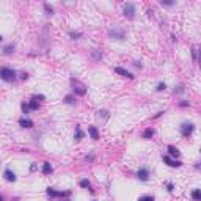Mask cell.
<instances>
[{"label":"cell","instance_id":"7","mask_svg":"<svg viewBox=\"0 0 201 201\" xmlns=\"http://www.w3.org/2000/svg\"><path fill=\"white\" fill-rule=\"evenodd\" d=\"M162 159H163V162H165L167 165H170V167H173V168H176V167H181V165H182V162L171 159L170 156H162Z\"/></svg>","mask_w":201,"mask_h":201},{"label":"cell","instance_id":"6","mask_svg":"<svg viewBox=\"0 0 201 201\" xmlns=\"http://www.w3.org/2000/svg\"><path fill=\"white\" fill-rule=\"evenodd\" d=\"M195 131V126L192 124V123H182L181 124V134L184 135V137H189L192 135V132Z\"/></svg>","mask_w":201,"mask_h":201},{"label":"cell","instance_id":"19","mask_svg":"<svg viewBox=\"0 0 201 201\" xmlns=\"http://www.w3.org/2000/svg\"><path fill=\"white\" fill-rule=\"evenodd\" d=\"M13 52H14V44H8V46L3 47V53H5V55H10V53H13Z\"/></svg>","mask_w":201,"mask_h":201},{"label":"cell","instance_id":"5","mask_svg":"<svg viewBox=\"0 0 201 201\" xmlns=\"http://www.w3.org/2000/svg\"><path fill=\"white\" fill-rule=\"evenodd\" d=\"M47 195L52 196V198H65V196H69V195H71V192H69V190H66V192H58V190H55V189L49 187V189H47Z\"/></svg>","mask_w":201,"mask_h":201},{"label":"cell","instance_id":"29","mask_svg":"<svg viewBox=\"0 0 201 201\" xmlns=\"http://www.w3.org/2000/svg\"><path fill=\"white\" fill-rule=\"evenodd\" d=\"M165 88H167V85H165V83H159L156 90H157V91H163V90H165Z\"/></svg>","mask_w":201,"mask_h":201},{"label":"cell","instance_id":"27","mask_svg":"<svg viewBox=\"0 0 201 201\" xmlns=\"http://www.w3.org/2000/svg\"><path fill=\"white\" fill-rule=\"evenodd\" d=\"M44 10L47 11L49 14H52V13H53V8H52V6H50L49 3H44Z\"/></svg>","mask_w":201,"mask_h":201},{"label":"cell","instance_id":"34","mask_svg":"<svg viewBox=\"0 0 201 201\" xmlns=\"http://www.w3.org/2000/svg\"><path fill=\"white\" fill-rule=\"evenodd\" d=\"M179 105H181V107H187V105H189V102H186V101H182V102H179Z\"/></svg>","mask_w":201,"mask_h":201},{"label":"cell","instance_id":"8","mask_svg":"<svg viewBox=\"0 0 201 201\" xmlns=\"http://www.w3.org/2000/svg\"><path fill=\"white\" fill-rule=\"evenodd\" d=\"M137 178H138L140 181H148V178H149L148 168H140L138 171H137Z\"/></svg>","mask_w":201,"mask_h":201},{"label":"cell","instance_id":"22","mask_svg":"<svg viewBox=\"0 0 201 201\" xmlns=\"http://www.w3.org/2000/svg\"><path fill=\"white\" fill-rule=\"evenodd\" d=\"M65 102H66V104H71V105H72V104H76V97L69 94V96H66V97H65Z\"/></svg>","mask_w":201,"mask_h":201},{"label":"cell","instance_id":"13","mask_svg":"<svg viewBox=\"0 0 201 201\" xmlns=\"http://www.w3.org/2000/svg\"><path fill=\"white\" fill-rule=\"evenodd\" d=\"M88 134H90V137L93 140H99V132H97V129H96L94 126H90L88 127Z\"/></svg>","mask_w":201,"mask_h":201},{"label":"cell","instance_id":"11","mask_svg":"<svg viewBox=\"0 0 201 201\" xmlns=\"http://www.w3.org/2000/svg\"><path fill=\"white\" fill-rule=\"evenodd\" d=\"M85 137V134H83V131H82V127L80 126H76V132H74V140L76 141H80L82 138Z\"/></svg>","mask_w":201,"mask_h":201},{"label":"cell","instance_id":"30","mask_svg":"<svg viewBox=\"0 0 201 201\" xmlns=\"http://www.w3.org/2000/svg\"><path fill=\"white\" fill-rule=\"evenodd\" d=\"M198 66L201 68V47L198 49Z\"/></svg>","mask_w":201,"mask_h":201},{"label":"cell","instance_id":"12","mask_svg":"<svg viewBox=\"0 0 201 201\" xmlns=\"http://www.w3.org/2000/svg\"><path fill=\"white\" fill-rule=\"evenodd\" d=\"M108 118H110V113H108V110H99L97 112V120H101V121H107Z\"/></svg>","mask_w":201,"mask_h":201},{"label":"cell","instance_id":"32","mask_svg":"<svg viewBox=\"0 0 201 201\" xmlns=\"http://www.w3.org/2000/svg\"><path fill=\"white\" fill-rule=\"evenodd\" d=\"M184 91V88H182V85H179L178 88H175V93H182Z\"/></svg>","mask_w":201,"mask_h":201},{"label":"cell","instance_id":"9","mask_svg":"<svg viewBox=\"0 0 201 201\" xmlns=\"http://www.w3.org/2000/svg\"><path fill=\"white\" fill-rule=\"evenodd\" d=\"M3 176H5V179H6L8 182H14V181L17 179V178H16V175H14V171L8 170V168H6V170L3 171Z\"/></svg>","mask_w":201,"mask_h":201},{"label":"cell","instance_id":"20","mask_svg":"<svg viewBox=\"0 0 201 201\" xmlns=\"http://www.w3.org/2000/svg\"><path fill=\"white\" fill-rule=\"evenodd\" d=\"M80 187H83V189H90V192L93 193V189H91V184H90V181H88V179H82V181H80Z\"/></svg>","mask_w":201,"mask_h":201},{"label":"cell","instance_id":"17","mask_svg":"<svg viewBox=\"0 0 201 201\" xmlns=\"http://www.w3.org/2000/svg\"><path fill=\"white\" fill-rule=\"evenodd\" d=\"M152 135H154V129H151V127H148V129H145V132H143V135H141V137H143L145 140H149Z\"/></svg>","mask_w":201,"mask_h":201},{"label":"cell","instance_id":"25","mask_svg":"<svg viewBox=\"0 0 201 201\" xmlns=\"http://www.w3.org/2000/svg\"><path fill=\"white\" fill-rule=\"evenodd\" d=\"M21 107H22V112H24V113H29V112H30V105H29V104L22 102V105H21Z\"/></svg>","mask_w":201,"mask_h":201},{"label":"cell","instance_id":"15","mask_svg":"<svg viewBox=\"0 0 201 201\" xmlns=\"http://www.w3.org/2000/svg\"><path fill=\"white\" fill-rule=\"evenodd\" d=\"M168 156H171V157H179V149L178 148H175V146H168Z\"/></svg>","mask_w":201,"mask_h":201},{"label":"cell","instance_id":"2","mask_svg":"<svg viewBox=\"0 0 201 201\" xmlns=\"http://www.w3.org/2000/svg\"><path fill=\"white\" fill-rule=\"evenodd\" d=\"M126 30L121 29V27H113V29L108 30V36H110L112 39H116V41H123L126 39Z\"/></svg>","mask_w":201,"mask_h":201},{"label":"cell","instance_id":"33","mask_svg":"<svg viewBox=\"0 0 201 201\" xmlns=\"http://www.w3.org/2000/svg\"><path fill=\"white\" fill-rule=\"evenodd\" d=\"M27 77H29V74H27V72H21V79H22V80H25Z\"/></svg>","mask_w":201,"mask_h":201},{"label":"cell","instance_id":"35","mask_svg":"<svg viewBox=\"0 0 201 201\" xmlns=\"http://www.w3.org/2000/svg\"><path fill=\"white\" fill-rule=\"evenodd\" d=\"M167 189H168V192H173V184H167Z\"/></svg>","mask_w":201,"mask_h":201},{"label":"cell","instance_id":"24","mask_svg":"<svg viewBox=\"0 0 201 201\" xmlns=\"http://www.w3.org/2000/svg\"><path fill=\"white\" fill-rule=\"evenodd\" d=\"M91 53H93V57H94L96 60H101V58H102V53H99L97 49H93V50H91Z\"/></svg>","mask_w":201,"mask_h":201},{"label":"cell","instance_id":"4","mask_svg":"<svg viewBox=\"0 0 201 201\" xmlns=\"http://www.w3.org/2000/svg\"><path fill=\"white\" fill-rule=\"evenodd\" d=\"M123 14L126 19H134L135 17V5L134 3H124L123 5Z\"/></svg>","mask_w":201,"mask_h":201},{"label":"cell","instance_id":"38","mask_svg":"<svg viewBox=\"0 0 201 201\" xmlns=\"http://www.w3.org/2000/svg\"><path fill=\"white\" fill-rule=\"evenodd\" d=\"M65 201H69V199H65Z\"/></svg>","mask_w":201,"mask_h":201},{"label":"cell","instance_id":"36","mask_svg":"<svg viewBox=\"0 0 201 201\" xmlns=\"http://www.w3.org/2000/svg\"><path fill=\"white\" fill-rule=\"evenodd\" d=\"M195 168H196V170H199V171H201V162H198V163H196V165H195Z\"/></svg>","mask_w":201,"mask_h":201},{"label":"cell","instance_id":"14","mask_svg":"<svg viewBox=\"0 0 201 201\" xmlns=\"http://www.w3.org/2000/svg\"><path fill=\"white\" fill-rule=\"evenodd\" d=\"M19 124L22 127H25V129H30V127H33V121L32 120H27V118H22V120H19Z\"/></svg>","mask_w":201,"mask_h":201},{"label":"cell","instance_id":"18","mask_svg":"<svg viewBox=\"0 0 201 201\" xmlns=\"http://www.w3.org/2000/svg\"><path fill=\"white\" fill-rule=\"evenodd\" d=\"M29 105H30V110H38V108H39L38 99H36V97H32V101L29 102Z\"/></svg>","mask_w":201,"mask_h":201},{"label":"cell","instance_id":"21","mask_svg":"<svg viewBox=\"0 0 201 201\" xmlns=\"http://www.w3.org/2000/svg\"><path fill=\"white\" fill-rule=\"evenodd\" d=\"M192 198L201 201V190H193V192H192Z\"/></svg>","mask_w":201,"mask_h":201},{"label":"cell","instance_id":"16","mask_svg":"<svg viewBox=\"0 0 201 201\" xmlns=\"http://www.w3.org/2000/svg\"><path fill=\"white\" fill-rule=\"evenodd\" d=\"M52 171H53V168H52L50 163L49 162H44L43 163V173H44V175H50Z\"/></svg>","mask_w":201,"mask_h":201},{"label":"cell","instance_id":"26","mask_svg":"<svg viewBox=\"0 0 201 201\" xmlns=\"http://www.w3.org/2000/svg\"><path fill=\"white\" fill-rule=\"evenodd\" d=\"M160 5H162V6H163V5H165V6H171V5H175V2H171V0H162Z\"/></svg>","mask_w":201,"mask_h":201},{"label":"cell","instance_id":"37","mask_svg":"<svg viewBox=\"0 0 201 201\" xmlns=\"http://www.w3.org/2000/svg\"><path fill=\"white\" fill-rule=\"evenodd\" d=\"M148 16H151V17H152V16H154V11H152V10H151V8H149V10H148Z\"/></svg>","mask_w":201,"mask_h":201},{"label":"cell","instance_id":"10","mask_svg":"<svg viewBox=\"0 0 201 201\" xmlns=\"http://www.w3.org/2000/svg\"><path fill=\"white\" fill-rule=\"evenodd\" d=\"M115 72H116V74H120V76H123V77H127V79H134V76L131 74L129 71H126L124 68H115Z\"/></svg>","mask_w":201,"mask_h":201},{"label":"cell","instance_id":"23","mask_svg":"<svg viewBox=\"0 0 201 201\" xmlns=\"http://www.w3.org/2000/svg\"><path fill=\"white\" fill-rule=\"evenodd\" d=\"M69 36H71L72 39H77V38H80V36H82V33L80 32H69Z\"/></svg>","mask_w":201,"mask_h":201},{"label":"cell","instance_id":"1","mask_svg":"<svg viewBox=\"0 0 201 201\" xmlns=\"http://www.w3.org/2000/svg\"><path fill=\"white\" fill-rule=\"evenodd\" d=\"M71 87H72V91H74L77 96H85L87 94V87L82 83L80 80H77L74 77L71 79Z\"/></svg>","mask_w":201,"mask_h":201},{"label":"cell","instance_id":"31","mask_svg":"<svg viewBox=\"0 0 201 201\" xmlns=\"http://www.w3.org/2000/svg\"><path fill=\"white\" fill-rule=\"evenodd\" d=\"M85 160H87V162H93V160H94V156H93V154H90V156L85 157Z\"/></svg>","mask_w":201,"mask_h":201},{"label":"cell","instance_id":"3","mask_svg":"<svg viewBox=\"0 0 201 201\" xmlns=\"http://www.w3.org/2000/svg\"><path fill=\"white\" fill-rule=\"evenodd\" d=\"M0 77H2V80H5V82H14L16 80V71L11 69V68H2Z\"/></svg>","mask_w":201,"mask_h":201},{"label":"cell","instance_id":"28","mask_svg":"<svg viewBox=\"0 0 201 201\" xmlns=\"http://www.w3.org/2000/svg\"><path fill=\"white\" fill-rule=\"evenodd\" d=\"M138 201H154V196H141V198H138Z\"/></svg>","mask_w":201,"mask_h":201}]
</instances>
